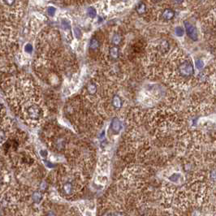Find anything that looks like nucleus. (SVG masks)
Returning <instances> with one entry per match:
<instances>
[{
    "label": "nucleus",
    "mask_w": 216,
    "mask_h": 216,
    "mask_svg": "<svg viewBox=\"0 0 216 216\" xmlns=\"http://www.w3.org/2000/svg\"><path fill=\"white\" fill-rule=\"evenodd\" d=\"M185 26L186 32H187L188 36L192 40L197 41V29L192 24H190L189 22L185 21Z\"/></svg>",
    "instance_id": "obj_1"
},
{
    "label": "nucleus",
    "mask_w": 216,
    "mask_h": 216,
    "mask_svg": "<svg viewBox=\"0 0 216 216\" xmlns=\"http://www.w3.org/2000/svg\"><path fill=\"white\" fill-rule=\"evenodd\" d=\"M174 16H175V12L173 10L170 9V8H167L163 12V19L167 20L173 19Z\"/></svg>",
    "instance_id": "obj_2"
},
{
    "label": "nucleus",
    "mask_w": 216,
    "mask_h": 216,
    "mask_svg": "<svg viewBox=\"0 0 216 216\" xmlns=\"http://www.w3.org/2000/svg\"><path fill=\"white\" fill-rule=\"evenodd\" d=\"M33 200L36 202V203L40 202V201L42 200V194H41L40 192H34L33 195Z\"/></svg>",
    "instance_id": "obj_3"
},
{
    "label": "nucleus",
    "mask_w": 216,
    "mask_h": 216,
    "mask_svg": "<svg viewBox=\"0 0 216 216\" xmlns=\"http://www.w3.org/2000/svg\"><path fill=\"white\" fill-rule=\"evenodd\" d=\"M210 178L212 181L216 182V169H213L210 172Z\"/></svg>",
    "instance_id": "obj_4"
},
{
    "label": "nucleus",
    "mask_w": 216,
    "mask_h": 216,
    "mask_svg": "<svg viewBox=\"0 0 216 216\" xmlns=\"http://www.w3.org/2000/svg\"><path fill=\"white\" fill-rule=\"evenodd\" d=\"M196 68H197V69H202V68H203V66H204V63H203V61L201 60H196Z\"/></svg>",
    "instance_id": "obj_5"
},
{
    "label": "nucleus",
    "mask_w": 216,
    "mask_h": 216,
    "mask_svg": "<svg viewBox=\"0 0 216 216\" xmlns=\"http://www.w3.org/2000/svg\"><path fill=\"white\" fill-rule=\"evenodd\" d=\"M176 35L179 36V37L183 36V34H184L183 29H182L181 27H177V28L176 29Z\"/></svg>",
    "instance_id": "obj_6"
},
{
    "label": "nucleus",
    "mask_w": 216,
    "mask_h": 216,
    "mask_svg": "<svg viewBox=\"0 0 216 216\" xmlns=\"http://www.w3.org/2000/svg\"><path fill=\"white\" fill-rule=\"evenodd\" d=\"M71 185H70V184H66V185H64V189H65V191H66L68 193H69V192H71Z\"/></svg>",
    "instance_id": "obj_7"
},
{
    "label": "nucleus",
    "mask_w": 216,
    "mask_h": 216,
    "mask_svg": "<svg viewBox=\"0 0 216 216\" xmlns=\"http://www.w3.org/2000/svg\"><path fill=\"white\" fill-rule=\"evenodd\" d=\"M46 216H55V214H53V213H51V212H50V213H49Z\"/></svg>",
    "instance_id": "obj_8"
},
{
    "label": "nucleus",
    "mask_w": 216,
    "mask_h": 216,
    "mask_svg": "<svg viewBox=\"0 0 216 216\" xmlns=\"http://www.w3.org/2000/svg\"><path fill=\"white\" fill-rule=\"evenodd\" d=\"M163 216H165V215H163Z\"/></svg>",
    "instance_id": "obj_9"
}]
</instances>
